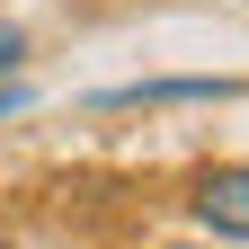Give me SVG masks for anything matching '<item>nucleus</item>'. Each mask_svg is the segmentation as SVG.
Segmentation results:
<instances>
[{
	"label": "nucleus",
	"mask_w": 249,
	"mask_h": 249,
	"mask_svg": "<svg viewBox=\"0 0 249 249\" xmlns=\"http://www.w3.org/2000/svg\"><path fill=\"white\" fill-rule=\"evenodd\" d=\"M196 223L223 240H249V160H213L196 178Z\"/></svg>",
	"instance_id": "obj_1"
},
{
	"label": "nucleus",
	"mask_w": 249,
	"mask_h": 249,
	"mask_svg": "<svg viewBox=\"0 0 249 249\" xmlns=\"http://www.w3.org/2000/svg\"><path fill=\"white\" fill-rule=\"evenodd\" d=\"M18 62H27V36H18V27H0V80H9Z\"/></svg>",
	"instance_id": "obj_2"
},
{
	"label": "nucleus",
	"mask_w": 249,
	"mask_h": 249,
	"mask_svg": "<svg viewBox=\"0 0 249 249\" xmlns=\"http://www.w3.org/2000/svg\"><path fill=\"white\" fill-rule=\"evenodd\" d=\"M18 107H27V89H18V80H0V116H18Z\"/></svg>",
	"instance_id": "obj_3"
},
{
	"label": "nucleus",
	"mask_w": 249,
	"mask_h": 249,
	"mask_svg": "<svg viewBox=\"0 0 249 249\" xmlns=\"http://www.w3.org/2000/svg\"><path fill=\"white\" fill-rule=\"evenodd\" d=\"M0 249H18V240H9V223H0Z\"/></svg>",
	"instance_id": "obj_4"
}]
</instances>
